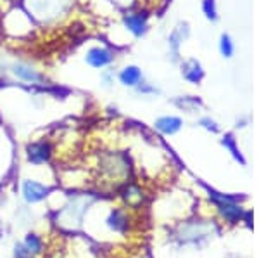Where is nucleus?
Listing matches in <instances>:
<instances>
[{"mask_svg":"<svg viewBox=\"0 0 259 258\" xmlns=\"http://www.w3.org/2000/svg\"><path fill=\"white\" fill-rule=\"evenodd\" d=\"M73 0H21V9L33 23L50 24L64 18L69 12Z\"/></svg>","mask_w":259,"mask_h":258,"instance_id":"obj_1","label":"nucleus"},{"mask_svg":"<svg viewBox=\"0 0 259 258\" xmlns=\"http://www.w3.org/2000/svg\"><path fill=\"white\" fill-rule=\"evenodd\" d=\"M7 73H9L16 82L23 83V85L35 87V89L47 87V77H45V73L40 71L36 66H33L31 62H28V61L16 59L9 62V64H7Z\"/></svg>","mask_w":259,"mask_h":258,"instance_id":"obj_2","label":"nucleus"},{"mask_svg":"<svg viewBox=\"0 0 259 258\" xmlns=\"http://www.w3.org/2000/svg\"><path fill=\"white\" fill-rule=\"evenodd\" d=\"M83 61L89 68L95 71H102V69L109 68L116 61V51L109 45H92L87 49Z\"/></svg>","mask_w":259,"mask_h":258,"instance_id":"obj_3","label":"nucleus"},{"mask_svg":"<svg viewBox=\"0 0 259 258\" xmlns=\"http://www.w3.org/2000/svg\"><path fill=\"white\" fill-rule=\"evenodd\" d=\"M121 26L133 39H140L149 30V14L145 11H133V9L124 11L121 14Z\"/></svg>","mask_w":259,"mask_h":258,"instance_id":"obj_4","label":"nucleus"},{"mask_svg":"<svg viewBox=\"0 0 259 258\" xmlns=\"http://www.w3.org/2000/svg\"><path fill=\"white\" fill-rule=\"evenodd\" d=\"M52 155H54V145L47 139L33 140V142L26 145V160L28 163L35 166L47 165L52 160Z\"/></svg>","mask_w":259,"mask_h":258,"instance_id":"obj_5","label":"nucleus"},{"mask_svg":"<svg viewBox=\"0 0 259 258\" xmlns=\"http://www.w3.org/2000/svg\"><path fill=\"white\" fill-rule=\"evenodd\" d=\"M144 80H145L144 71H142V68L137 64H126V66H123L119 71H116V82H118L119 85L126 87V89H135V87H139Z\"/></svg>","mask_w":259,"mask_h":258,"instance_id":"obj_6","label":"nucleus"},{"mask_svg":"<svg viewBox=\"0 0 259 258\" xmlns=\"http://www.w3.org/2000/svg\"><path fill=\"white\" fill-rule=\"evenodd\" d=\"M21 194H23L24 201L30 203H40L44 201L45 198H47L49 194V187H45L44 184H40V182L36 180H23V184H21Z\"/></svg>","mask_w":259,"mask_h":258,"instance_id":"obj_7","label":"nucleus"},{"mask_svg":"<svg viewBox=\"0 0 259 258\" xmlns=\"http://www.w3.org/2000/svg\"><path fill=\"white\" fill-rule=\"evenodd\" d=\"M190 35V28L187 23H178L177 28L173 30V33L169 35V52H171V57H173L175 61L178 59L180 56V47H182V44L189 39Z\"/></svg>","mask_w":259,"mask_h":258,"instance_id":"obj_8","label":"nucleus"},{"mask_svg":"<svg viewBox=\"0 0 259 258\" xmlns=\"http://www.w3.org/2000/svg\"><path fill=\"white\" fill-rule=\"evenodd\" d=\"M182 75L189 83H192V85H197V83L202 82V78H204L202 64H200L197 59L183 61L182 62Z\"/></svg>","mask_w":259,"mask_h":258,"instance_id":"obj_9","label":"nucleus"},{"mask_svg":"<svg viewBox=\"0 0 259 258\" xmlns=\"http://www.w3.org/2000/svg\"><path fill=\"white\" fill-rule=\"evenodd\" d=\"M154 127H156V130L161 132L162 135H175L177 132H180V128L183 127V122L178 116L166 115V116H159V118L154 122Z\"/></svg>","mask_w":259,"mask_h":258,"instance_id":"obj_10","label":"nucleus"},{"mask_svg":"<svg viewBox=\"0 0 259 258\" xmlns=\"http://www.w3.org/2000/svg\"><path fill=\"white\" fill-rule=\"evenodd\" d=\"M107 226H109V229H112V231H116V232L124 231V229H126V217H124L119 210H112L109 218H107Z\"/></svg>","mask_w":259,"mask_h":258,"instance_id":"obj_11","label":"nucleus"},{"mask_svg":"<svg viewBox=\"0 0 259 258\" xmlns=\"http://www.w3.org/2000/svg\"><path fill=\"white\" fill-rule=\"evenodd\" d=\"M175 106H178L180 109H183V111H195L197 107L202 106V102L199 101L197 97H192V95H185V97H178V99H175Z\"/></svg>","mask_w":259,"mask_h":258,"instance_id":"obj_12","label":"nucleus"},{"mask_svg":"<svg viewBox=\"0 0 259 258\" xmlns=\"http://www.w3.org/2000/svg\"><path fill=\"white\" fill-rule=\"evenodd\" d=\"M99 82H100V87H102V89L111 90L112 87H114V83H116V69L112 68V66L102 69V71H100Z\"/></svg>","mask_w":259,"mask_h":258,"instance_id":"obj_13","label":"nucleus"},{"mask_svg":"<svg viewBox=\"0 0 259 258\" xmlns=\"http://www.w3.org/2000/svg\"><path fill=\"white\" fill-rule=\"evenodd\" d=\"M220 52H221V56L227 57V59H230V57L233 56V52H235V45H233L232 36L227 35V33H223V35L220 36Z\"/></svg>","mask_w":259,"mask_h":258,"instance_id":"obj_14","label":"nucleus"},{"mask_svg":"<svg viewBox=\"0 0 259 258\" xmlns=\"http://www.w3.org/2000/svg\"><path fill=\"white\" fill-rule=\"evenodd\" d=\"M23 246L26 248L28 251L31 253V255H36V253L41 251V246H44V243H41V239L36 234H28L26 238H24V241H23Z\"/></svg>","mask_w":259,"mask_h":258,"instance_id":"obj_15","label":"nucleus"},{"mask_svg":"<svg viewBox=\"0 0 259 258\" xmlns=\"http://www.w3.org/2000/svg\"><path fill=\"white\" fill-rule=\"evenodd\" d=\"M202 12L209 21L218 19V9H216V0H202Z\"/></svg>","mask_w":259,"mask_h":258,"instance_id":"obj_16","label":"nucleus"},{"mask_svg":"<svg viewBox=\"0 0 259 258\" xmlns=\"http://www.w3.org/2000/svg\"><path fill=\"white\" fill-rule=\"evenodd\" d=\"M135 90L137 94H142V95H159L161 94V90L157 89L156 85H152V83H149V82H142L139 87H135Z\"/></svg>","mask_w":259,"mask_h":258,"instance_id":"obj_17","label":"nucleus"},{"mask_svg":"<svg viewBox=\"0 0 259 258\" xmlns=\"http://www.w3.org/2000/svg\"><path fill=\"white\" fill-rule=\"evenodd\" d=\"M223 144L227 145V148L230 149V151H232V155L237 158V160H240L242 163H244V160H242V156H240V153L237 151V148H235V140H233V137L232 135H227L223 139Z\"/></svg>","mask_w":259,"mask_h":258,"instance_id":"obj_18","label":"nucleus"},{"mask_svg":"<svg viewBox=\"0 0 259 258\" xmlns=\"http://www.w3.org/2000/svg\"><path fill=\"white\" fill-rule=\"evenodd\" d=\"M199 125H202L204 128H206V130H211V132H220V127L218 125H216V122L214 120H211L209 116H204V118H200L199 120Z\"/></svg>","mask_w":259,"mask_h":258,"instance_id":"obj_19","label":"nucleus"},{"mask_svg":"<svg viewBox=\"0 0 259 258\" xmlns=\"http://www.w3.org/2000/svg\"><path fill=\"white\" fill-rule=\"evenodd\" d=\"M109 4L112 7H119V9H132L135 0H109Z\"/></svg>","mask_w":259,"mask_h":258,"instance_id":"obj_20","label":"nucleus"},{"mask_svg":"<svg viewBox=\"0 0 259 258\" xmlns=\"http://www.w3.org/2000/svg\"><path fill=\"white\" fill-rule=\"evenodd\" d=\"M7 64H9V62H6V61L2 59V57H0V77L7 73Z\"/></svg>","mask_w":259,"mask_h":258,"instance_id":"obj_21","label":"nucleus"}]
</instances>
